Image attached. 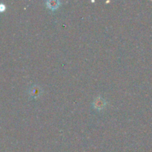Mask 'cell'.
<instances>
[{
	"mask_svg": "<svg viewBox=\"0 0 152 152\" xmlns=\"http://www.w3.org/2000/svg\"><path fill=\"white\" fill-rule=\"evenodd\" d=\"M45 4L48 8L53 10H56V8H58L59 7L61 2L59 1H57V0H49V1H46Z\"/></svg>",
	"mask_w": 152,
	"mask_h": 152,
	"instance_id": "obj_3",
	"label": "cell"
},
{
	"mask_svg": "<svg viewBox=\"0 0 152 152\" xmlns=\"http://www.w3.org/2000/svg\"><path fill=\"white\" fill-rule=\"evenodd\" d=\"M107 102L102 96H97L93 102L94 108L97 110H102L106 105Z\"/></svg>",
	"mask_w": 152,
	"mask_h": 152,
	"instance_id": "obj_2",
	"label": "cell"
},
{
	"mask_svg": "<svg viewBox=\"0 0 152 152\" xmlns=\"http://www.w3.org/2000/svg\"><path fill=\"white\" fill-rule=\"evenodd\" d=\"M5 9H6V7L4 4H0V12L4 11Z\"/></svg>",
	"mask_w": 152,
	"mask_h": 152,
	"instance_id": "obj_4",
	"label": "cell"
},
{
	"mask_svg": "<svg viewBox=\"0 0 152 152\" xmlns=\"http://www.w3.org/2000/svg\"><path fill=\"white\" fill-rule=\"evenodd\" d=\"M42 93V89L40 86H37V85H34L32 87L30 88L29 90V95L30 97L32 99H37Z\"/></svg>",
	"mask_w": 152,
	"mask_h": 152,
	"instance_id": "obj_1",
	"label": "cell"
}]
</instances>
